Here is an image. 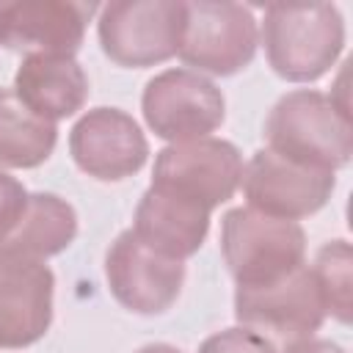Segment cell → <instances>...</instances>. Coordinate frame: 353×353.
Instances as JSON below:
<instances>
[{
	"label": "cell",
	"instance_id": "cell-1",
	"mask_svg": "<svg viewBox=\"0 0 353 353\" xmlns=\"http://www.w3.org/2000/svg\"><path fill=\"white\" fill-rule=\"evenodd\" d=\"M268 149L295 163L336 171L350 163L353 127L347 102L314 88L284 94L265 119Z\"/></svg>",
	"mask_w": 353,
	"mask_h": 353
},
{
	"label": "cell",
	"instance_id": "cell-2",
	"mask_svg": "<svg viewBox=\"0 0 353 353\" xmlns=\"http://www.w3.org/2000/svg\"><path fill=\"white\" fill-rule=\"evenodd\" d=\"M262 44L270 69L290 83L320 80L345 50V19L334 3L268 6Z\"/></svg>",
	"mask_w": 353,
	"mask_h": 353
},
{
	"label": "cell",
	"instance_id": "cell-3",
	"mask_svg": "<svg viewBox=\"0 0 353 353\" xmlns=\"http://www.w3.org/2000/svg\"><path fill=\"white\" fill-rule=\"evenodd\" d=\"M221 256L237 287H265L306 265V232L298 221L232 207L221 218Z\"/></svg>",
	"mask_w": 353,
	"mask_h": 353
},
{
	"label": "cell",
	"instance_id": "cell-4",
	"mask_svg": "<svg viewBox=\"0 0 353 353\" xmlns=\"http://www.w3.org/2000/svg\"><path fill=\"white\" fill-rule=\"evenodd\" d=\"M182 25V0H113L99 8L97 36L116 66L146 69L176 55Z\"/></svg>",
	"mask_w": 353,
	"mask_h": 353
},
{
	"label": "cell",
	"instance_id": "cell-5",
	"mask_svg": "<svg viewBox=\"0 0 353 353\" xmlns=\"http://www.w3.org/2000/svg\"><path fill=\"white\" fill-rule=\"evenodd\" d=\"M259 47V28L251 8L229 0L185 3V25L176 55L193 72L218 77L245 69Z\"/></svg>",
	"mask_w": 353,
	"mask_h": 353
},
{
	"label": "cell",
	"instance_id": "cell-6",
	"mask_svg": "<svg viewBox=\"0 0 353 353\" xmlns=\"http://www.w3.org/2000/svg\"><path fill=\"white\" fill-rule=\"evenodd\" d=\"M243 179V154L232 141L196 138L168 143L157 152L152 185L207 212L226 204Z\"/></svg>",
	"mask_w": 353,
	"mask_h": 353
},
{
	"label": "cell",
	"instance_id": "cell-7",
	"mask_svg": "<svg viewBox=\"0 0 353 353\" xmlns=\"http://www.w3.org/2000/svg\"><path fill=\"white\" fill-rule=\"evenodd\" d=\"M141 110L157 138L182 143L210 138L226 119V99L210 77L193 69H165L146 83Z\"/></svg>",
	"mask_w": 353,
	"mask_h": 353
},
{
	"label": "cell",
	"instance_id": "cell-8",
	"mask_svg": "<svg viewBox=\"0 0 353 353\" xmlns=\"http://www.w3.org/2000/svg\"><path fill=\"white\" fill-rule=\"evenodd\" d=\"M234 317L243 328L262 334L273 345H290L314 336L325 320V303L312 268L303 265L281 281L265 287H237Z\"/></svg>",
	"mask_w": 353,
	"mask_h": 353
},
{
	"label": "cell",
	"instance_id": "cell-9",
	"mask_svg": "<svg viewBox=\"0 0 353 353\" xmlns=\"http://www.w3.org/2000/svg\"><path fill=\"white\" fill-rule=\"evenodd\" d=\"M243 193L248 207L270 218L298 221L323 210L336 188L334 171L312 168L273 149H256L243 165Z\"/></svg>",
	"mask_w": 353,
	"mask_h": 353
},
{
	"label": "cell",
	"instance_id": "cell-10",
	"mask_svg": "<svg viewBox=\"0 0 353 353\" xmlns=\"http://www.w3.org/2000/svg\"><path fill=\"white\" fill-rule=\"evenodd\" d=\"M105 279L110 295L124 309L135 314H163L182 292L185 262L152 251L132 229H124L105 254Z\"/></svg>",
	"mask_w": 353,
	"mask_h": 353
},
{
	"label": "cell",
	"instance_id": "cell-11",
	"mask_svg": "<svg viewBox=\"0 0 353 353\" xmlns=\"http://www.w3.org/2000/svg\"><path fill=\"white\" fill-rule=\"evenodd\" d=\"M69 154L74 165L99 179L119 182L146 165L149 143L138 121L119 108L85 110L69 132Z\"/></svg>",
	"mask_w": 353,
	"mask_h": 353
},
{
	"label": "cell",
	"instance_id": "cell-12",
	"mask_svg": "<svg viewBox=\"0 0 353 353\" xmlns=\"http://www.w3.org/2000/svg\"><path fill=\"white\" fill-rule=\"evenodd\" d=\"M97 3L74 0H14L0 8V47L28 55H72L85 39Z\"/></svg>",
	"mask_w": 353,
	"mask_h": 353
},
{
	"label": "cell",
	"instance_id": "cell-13",
	"mask_svg": "<svg viewBox=\"0 0 353 353\" xmlns=\"http://www.w3.org/2000/svg\"><path fill=\"white\" fill-rule=\"evenodd\" d=\"M55 276L44 262H0V350L39 342L52 325Z\"/></svg>",
	"mask_w": 353,
	"mask_h": 353
},
{
	"label": "cell",
	"instance_id": "cell-14",
	"mask_svg": "<svg viewBox=\"0 0 353 353\" xmlns=\"http://www.w3.org/2000/svg\"><path fill=\"white\" fill-rule=\"evenodd\" d=\"M210 215L212 212L185 199H176L157 188H146L135 207L132 234L152 251L185 262L204 245Z\"/></svg>",
	"mask_w": 353,
	"mask_h": 353
},
{
	"label": "cell",
	"instance_id": "cell-15",
	"mask_svg": "<svg viewBox=\"0 0 353 353\" xmlns=\"http://www.w3.org/2000/svg\"><path fill=\"white\" fill-rule=\"evenodd\" d=\"M14 94L39 119L61 121L83 110L88 77L72 55H25L14 74Z\"/></svg>",
	"mask_w": 353,
	"mask_h": 353
},
{
	"label": "cell",
	"instance_id": "cell-16",
	"mask_svg": "<svg viewBox=\"0 0 353 353\" xmlns=\"http://www.w3.org/2000/svg\"><path fill=\"white\" fill-rule=\"evenodd\" d=\"M77 237L74 207L55 193H28L14 229L0 240V262H44Z\"/></svg>",
	"mask_w": 353,
	"mask_h": 353
},
{
	"label": "cell",
	"instance_id": "cell-17",
	"mask_svg": "<svg viewBox=\"0 0 353 353\" xmlns=\"http://www.w3.org/2000/svg\"><path fill=\"white\" fill-rule=\"evenodd\" d=\"M55 143L58 127L25 108L14 88H0V168H36Z\"/></svg>",
	"mask_w": 353,
	"mask_h": 353
},
{
	"label": "cell",
	"instance_id": "cell-18",
	"mask_svg": "<svg viewBox=\"0 0 353 353\" xmlns=\"http://www.w3.org/2000/svg\"><path fill=\"white\" fill-rule=\"evenodd\" d=\"M350 268H353V254H350L347 240L323 243L314 254V262H312V273H314V281L320 287L325 314H331L342 325L350 323V306H353L350 303V290H353Z\"/></svg>",
	"mask_w": 353,
	"mask_h": 353
},
{
	"label": "cell",
	"instance_id": "cell-19",
	"mask_svg": "<svg viewBox=\"0 0 353 353\" xmlns=\"http://www.w3.org/2000/svg\"><path fill=\"white\" fill-rule=\"evenodd\" d=\"M199 353H279V350L262 334L243 328V325H232V328H223L207 336L199 345Z\"/></svg>",
	"mask_w": 353,
	"mask_h": 353
},
{
	"label": "cell",
	"instance_id": "cell-20",
	"mask_svg": "<svg viewBox=\"0 0 353 353\" xmlns=\"http://www.w3.org/2000/svg\"><path fill=\"white\" fill-rule=\"evenodd\" d=\"M28 204V190L17 176L0 171V240L14 229L22 210Z\"/></svg>",
	"mask_w": 353,
	"mask_h": 353
},
{
	"label": "cell",
	"instance_id": "cell-21",
	"mask_svg": "<svg viewBox=\"0 0 353 353\" xmlns=\"http://www.w3.org/2000/svg\"><path fill=\"white\" fill-rule=\"evenodd\" d=\"M281 353H347L342 345L331 342V339H323V336H306V339H298V342H290L284 345Z\"/></svg>",
	"mask_w": 353,
	"mask_h": 353
},
{
	"label": "cell",
	"instance_id": "cell-22",
	"mask_svg": "<svg viewBox=\"0 0 353 353\" xmlns=\"http://www.w3.org/2000/svg\"><path fill=\"white\" fill-rule=\"evenodd\" d=\"M135 353H182V350L174 347V345H168V342H152V345H143V347L135 350Z\"/></svg>",
	"mask_w": 353,
	"mask_h": 353
},
{
	"label": "cell",
	"instance_id": "cell-23",
	"mask_svg": "<svg viewBox=\"0 0 353 353\" xmlns=\"http://www.w3.org/2000/svg\"><path fill=\"white\" fill-rule=\"evenodd\" d=\"M0 8H3V0H0Z\"/></svg>",
	"mask_w": 353,
	"mask_h": 353
}]
</instances>
